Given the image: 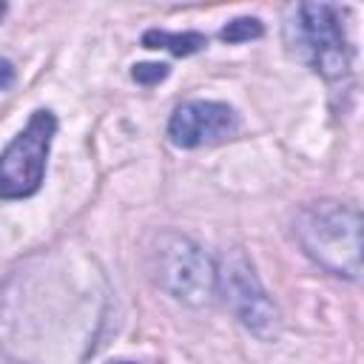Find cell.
<instances>
[{
    "label": "cell",
    "mask_w": 364,
    "mask_h": 364,
    "mask_svg": "<svg viewBox=\"0 0 364 364\" xmlns=\"http://www.w3.org/2000/svg\"><path fill=\"white\" fill-rule=\"evenodd\" d=\"M296 239L301 250L327 273L361 279V213L338 199H318L299 210Z\"/></svg>",
    "instance_id": "cell-1"
},
{
    "label": "cell",
    "mask_w": 364,
    "mask_h": 364,
    "mask_svg": "<svg viewBox=\"0 0 364 364\" xmlns=\"http://www.w3.org/2000/svg\"><path fill=\"white\" fill-rule=\"evenodd\" d=\"M287 48L293 57L307 63L327 82H341L350 77L353 51L344 34L341 9L330 3H301L284 28Z\"/></svg>",
    "instance_id": "cell-2"
},
{
    "label": "cell",
    "mask_w": 364,
    "mask_h": 364,
    "mask_svg": "<svg viewBox=\"0 0 364 364\" xmlns=\"http://www.w3.org/2000/svg\"><path fill=\"white\" fill-rule=\"evenodd\" d=\"M151 264L156 284L182 304L199 307L216 293V267L188 236L162 233L151 253Z\"/></svg>",
    "instance_id": "cell-3"
},
{
    "label": "cell",
    "mask_w": 364,
    "mask_h": 364,
    "mask_svg": "<svg viewBox=\"0 0 364 364\" xmlns=\"http://www.w3.org/2000/svg\"><path fill=\"white\" fill-rule=\"evenodd\" d=\"M57 117L46 108L34 111L26 128L0 154V199H26L40 191Z\"/></svg>",
    "instance_id": "cell-4"
},
{
    "label": "cell",
    "mask_w": 364,
    "mask_h": 364,
    "mask_svg": "<svg viewBox=\"0 0 364 364\" xmlns=\"http://www.w3.org/2000/svg\"><path fill=\"white\" fill-rule=\"evenodd\" d=\"M216 290H222L225 304L253 336L273 338L279 333V310L242 250L222 256L216 267Z\"/></svg>",
    "instance_id": "cell-5"
},
{
    "label": "cell",
    "mask_w": 364,
    "mask_h": 364,
    "mask_svg": "<svg viewBox=\"0 0 364 364\" xmlns=\"http://www.w3.org/2000/svg\"><path fill=\"white\" fill-rule=\"evenodd\" d=\"M239 119L230 105L213 100H188L173 108L168 119V139L179 148H199L222 142L236 134Z\"/></svg>",
    "instance_id": "cell-6"
},
{
    "label": "cell",
    "mask_w": 364,
    "mask_h": 364,
    "mask_svg": "<svg viewBox=\"0 0 364 364\" xmlns=\"http://www.w3.org/2000/svg\"><path fill=\"white\" fill-rule=\"evenodd\" d=\"M145 48H165L173 57H188L196 54L208 46V37L199 31H165V28H148L142 34Z\"/></svg>",
    "instance_id": "cell-7"
},
{
    "label": "cell",
    "mask_w": 364,
    "mask_h": 364,
    "mask_svg": "<svg viewBox=\"0 0 364 364\" xmlns=\"http://www.w3.org/2000/svg\"><path fill=\"white\" fill-rule=\"evenodd\" d=\"M262 34H264V28H262V23L256 17H236L219 31V37L225 43H245V40H256Z\"/></svg>",
    "instance_id": "cell-8"
},
{
    "label": "cell",
    "mask_w": 364,
    "mask_h": 364,
    "mask_svg": "<svg viewBox=\"0 0 364 364\" xmlns=\"http://www.w3.org/2000/svg\"><path fill=\"white\" fill-rule=\"evenodd\" d=\"M131 77L136 82H142V85H154V82L168 77V65L165 63H139V65H134Z\"/></svg>",
    "instance_id": "cell-9"
},
{
    "label": "cell",
    "mask_w": 364,
    "mask_h": 364,
    "mask_svg": "<svg viewBox=\"0 0 364 364\" xmlns=\"http://www.w3.org/2000/svg\"><path fill=\"white\" fill-rule=\"evenodd\" d=\"M11 82H14V65L6 57H0V91H6Z\"/></svg>",
    "instance_id": "cell-10"
},
{
    "label": "cell",
    "mask_w": 364,
    "mask_h": 364,
    "mask_svg": "<svg viewBox=\"0 0 364 364\" xmlns=\"http://www.w3.org/2000/svg\"><path fill=\"white\" fill-rule=\"evenodd\" d=\"M3 14H6V3H0V17H3Z\"/></svg>",
    "instance_id": "cell-11"
}]
</instances>
